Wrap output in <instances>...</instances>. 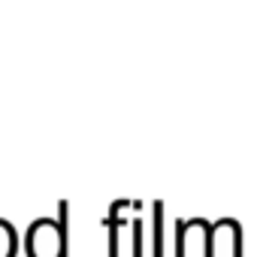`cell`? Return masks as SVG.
Listing matches in <instances>:
<instances>
[{
	"label": "cell",
	"instance_id": "1",
	"mask_svg": "<svg viewBox=\"0 0 257 257\" xmlns=\"http://www.w3.org/2000/svg\"><path fill=\"white\" fill-rule=\"evenodd\" d=\"M67 215L70 206H58V221L40 218L28 230V254L31 257H67Z\"/></svg>",
	"mask_w": 257,
	"mask_h": 257
},
{
	"label": "cell",
	"instance_id": "5",
	"mask_svg": "<svg viewBox=\"0 0 257 257\" xmlns=\"http://www.w3.org/2000/svg\"><path fill=\"white\" fill-rule=\"evenodd\" d=\"M134 257H143V224L134 221Z\"/></svg>",
	"mask_w": 257,
	"mask_h": 257
},
{
	"label": "cell",
	"instance_id": "2",
	"mask_svg": "<svg viewBox=\"0 0 257 257\" xmlns=\"http://www.w3.org/2000/svg\"><path fill=\"white\" fill-rule=\"evenodd\" d=\"M242 227L236 221H218L212 224V257H218L224 251L227 242H233V257H242Z\"/></svg>",
	"mask_w": 257,
	"mask_h": 257
},
{
	"label": "cell",
	"instance_id": "4",
	"mask_svg": "<svg viewBox=\"0 0 257 257\" xmlns=\"http://www.w3.org/2000/svg\"><path fill=\"white\" fill-rule=\"evenodd\" d=\"M164 206L161 203H155V257H161V212Z\"/></svg>",
	"mask_w": 257,
	"mask_h": 257
},
{
	"label": "cell",
	"instance_id": "3",
	"mask_svg": "<svg viewBox=\"0 0 257 257\" xmlns=\"http://www.w3.org/2000/svg\"><path fill=\"white\" fill-rule=\"evenodd\" d=\"M0 257H16V230L7 221H0Z\"/></svg>",
	"mask_w": 257,
	"mask_h": 257
}]
</instances>
